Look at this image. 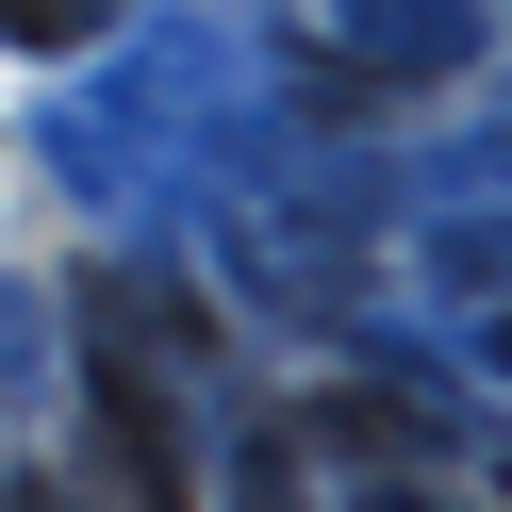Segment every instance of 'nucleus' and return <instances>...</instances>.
I'll return each mask as SVG.
<instances>
[{
	"mask_svg": "<svg viewBox=\"0 0 512 512\" xmlns=\"http://www.w3.org/2000/svg\"><path fill=\"white\" fill-rule=\"evenodd\" d=\"M100 430H116V463H133V512H182V413L133 380V347H100Z\"/></svg>",
	"mask_w": 512,
	"mask_h": 512,
	"instance_id": "f257e3e1",
	"label": "nucleus"
},
{
	"mask_svg": "<svg viewBox=\"0 0 512 512\" xmlns=\"http://www.w3.org/2000/svg\"><path fill=\"white\" fill-rule=\"evenodd\" d=\"M17 512H67V496H17Z\"/></svg>",
	"mask_w": 512,
	"mask_h": 512,
	"instance_id": "f03ea898",
	"label": "nucleus"
},
{
	"mask_svg": "<svg viewBox=\"0 0 512 512\" xmlns=\"http://www.w3.org/2000/svg\"><path fill=\"white\" fill-rule=\"evenodd\" d=\"M496 364H512V331H496Z\"/></svg>",
	"mask_w": 512,
	"mask_h": 512,
	"instance_id": "7ed1b4c3",
	"label": "nucleus"
}]
</instances>
